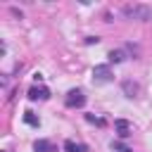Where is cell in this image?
<instances>
[{
  "instance_id": "cell-1",
  "label": "cell",
  "mask_w": 152,
  "mask_h": 152,
  "mask_svg": "<svg viewBox=\"0 0 152 152\" xmlns=\"http://www.w3.org/2000/svg\"><path fill=\"white\" fill-rule=\"evenodd\" d=\"M124 14H126L128 19L147 21V19H152V7H150V5H126V7H124Z\"/></svg>"
},
{
  "instance_id": "cell-2",
  "label": "cell",
  "mask_w": 152,
  "mask_h": 152,
  "mask_svg": "<svg viewBox=\"0 0 152 152\" xmlns=\"http://www.w3.org/2000/svg\"><path fill=\"white\" fill-rule=\"evenodd\" d=\"M109 81H114V74H112L109 64H95L93 66V83L100 86V83H109Z\"/></svg>"
},
{
  "instance_id": "cell-3",
  "label": "cell",
  "mask_w": 152,
  "mask_h": 152,
  "mask_svg": "<svg viewBox=\"0 0 152 152\" xmlns=\"http://www.w3.org/2000/svg\"><path fill=\"white\" fill-rule=\"evenodd\" d=\"M64 104H66V107H83V104H86V95H83V90H78V88L69 90Z\"/></svg>"
},
{
  "instance_id": "cell-4",
  "label": "cell",
  "mask_w": 152,
  "mask_h": 152,
  "mask_svg": "<svg viewBox=\"0 0 152 152\" xmlns=\"http://www.w3.org/2000/svg\"><path fill=\"white\" fill-rule=\"evenodd\" d=\"M48 97H50V90H48L45 86H40V88L33 86V88L28 90V100H48Z\"/></svg>"
},
{
  "instance_id": "cell-5",
  "label": "cell",
  "mask_w": 152,
  "mask_h": 152,
  "mask_svg": "<svg viewBox=\"0 0 152 152\" xmlns=\"http://www.w3.org/2000/svg\"><path fill=\"white\" fill-rule=\"evenodd\" d=\"M114 126H116L119 138H128V135H131V124H128L126 119H116V121H114Z\"/></svg>"
},
{
  "instance_id": "cell-6",
  "label": "cell",
  "mask_w": 152,
  "mask_h": 152,
  "mask_svg": "<svg viewBox=\"0 0 152 152\" xmlns=\"http://www.w3.org/2000/svg\"><path fill=\"white\" fill-rule=\"evenodd\" d=\"M121 88H124L126 97H131V100H133V97L138 95V90H140V86H138L135 81H124V83H121Z\"/></svg>"
},
{
  "instance_id": "cell-7",
  "label": "cell",
  "mask_w": 152,
  "mask_h": 152,
  "mask_svg": "<svg viewBox=\"0 0 152 152\" xmlns=\"http://www.w3.org/2000/svg\"><path fill=\"white\" fill-rule=\"evenodd\" d=\"M64 152H88V145L74 142V140H64Z\"/></svg>"
},
{
  "instance_id": "cell-8",
  "label": "cell",
  "mask_w": 152,
  "mask_h": 152,
  "mask_svg": "<svg viewBox=\"0 0 152 152\" xmlns=\"http://www.w3.org/2000/svg\"><path fill=\"white\" fill-rule=\"evenodd\" d=\"M33 152H55V145L50 140H36L33 142Z\"/></svg>"
},
{
  "instance_id": "cell-9",
  "label": "cell",
  "mask_w": 152,
  "mask_h": 152,
  "mask_svg": "<svg viewBox=\"0 0 152 152\" xmlns=\"http://www.w3.org/2000/svg\"><path fill=\"white\" fill-rule=\"evenodd\" d=\"M107 57H109V62H112V64H121V62L126 59V52H124V50H112Z\"/></svg>"
},
{
  "instance_id": "cell-10",
  "label": "cell",
  "mask_w": 152,
  "mask_h": 152,
  "mask_svg": "<svg viewBox=\"0 0 152 152\" xmlns=\"http://www.w3.org/2000/svg\"><path fill=\"white\" fill-rule=\"evenodd\" d=\"M24 121H26L28 126H33V128H38V126H40V119H38L33 112H24Z\"/></svg>"
},
{
  "instance_id": "cell-11",
  "label": "cell",
  "mask_w": 152,
  "mask_h": 152,
  "mask_svg": "<svg viewBox=\"0 0 152 152\" xmlns=\"http://www.w3.org/2000/svg\"><path fill=\"white\" fill-rule=\"evenodd\" d=\"M112 152H133L128 145H124L121 140H112Z\"/></svg>"
},
{
  "instance_id": "cell-12",
  "label": "cell",
  "mask_w": 152,
  "mask_h": 152,
  "mask_svg": "<svg viewBox=\"0 0 152 152\" xmlns=\"http://www.w3.org/2000/svg\"><path fill=\"white\" fill-rule=\"evenodd\" d=\"M86 121H88V124H95V126H104V119H100V116H95V114H86Z\"/></svg>"
},
{
  "instance_id": "cell-13",
  "label": "cell",
  "mask_w": 152,
  "mask_h": 152,
  "mask_svg": "<svg viewBox=\"0 0 152 152\" xmlns=\"http://www.w3.org/2000/svg\"><path fill=\"white\" fill-rule=\"evenodd\" d=\"M97 43H100L97 36H86V45H97Z\"/></svg>"
}]
</instances>
